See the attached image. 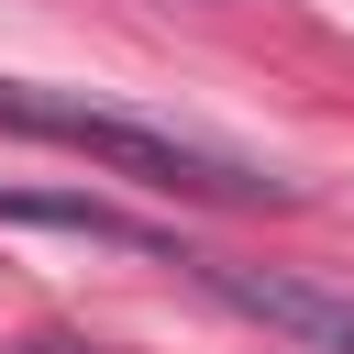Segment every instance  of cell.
I'll return each mask as SVG.
<instances>
[{"label":"cell","instance_id":"obj_3","mask_svg":"<svg viewBox=\"0 0 354 354\" xmlns=\"http://www.w3.org/2000/svg\"><path fill=\"white\" fill-rule=\"evenodd\" d=\"M0 221H55V232H88V243H144V254H166L144 221H122V210H100V199H55V188H0Z\"/></svg>","mask_w":354,"mask_h":354},{"label":"cell","instance_id":"obj_2","mask_svg":"<svg viewBox=\"0 0 354 354\" xmlns=\"http://www.w3.org/2000/svg\"><path fill=\"white\" fill-rule=\"evenodd\" d=\"M188 277H199L221 310H243L254 332L299 343V354H354V299H343V288H321V277H299V266H232V254H188Z\"/></svg>","mask_w":354,"mask_h":354},{"label":"cell","instance_id":"obj_1","mask_svg":"<svg viewBox=\"0 0 354 354\" xmlns=\"http://www.w3.org/2000/svg\"><path fill=\"white\" fill-rule=\"evenodd\" d=\"M0 133H33V144H66L133 188H177V199H210V210H288L299 188L232 144H199L177 122H144L122 100H77V88H33V77H0Z\"/></svg>","mask_w":354,"mask_h":354}]
</instances>
